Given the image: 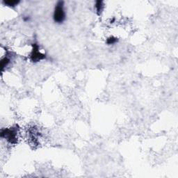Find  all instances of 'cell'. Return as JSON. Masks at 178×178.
<instances>
[{
	"instance_id": "6da1fadb",
	"label": "cell",
	"mask_w": 178,
	"mask_h": 178,
	"mask_svg": "<svg viewBox=\"0 0 178 178\" xmlns=\"http://www.w3.org/2000/svg\"><path fill=\"white\" fill-rule=\"evenodd\" d=\"M53 19L54 21L58 24L63 23L66 20V13H65L63 1H60L57 2L53 13Z\"/></svg>"
},
{
	"instance_id": "7a4b0ae2",
	"label": "cell",
	"mask_w": 178,
	"mask_h": 178,
	"mask_svg": "<svg viewBox=\"0 0 178 178\" xmlns=\"http://www.w3.org/2000/svg\"><path fill=\"white\" fill-rule=\"evenodd\" d=\"M18 129L17 127L1 129V137L7 140L8 142L12 144H15L18 141Z\"/></svg>"
},
{
	"instance_id": "3957f363",
	"label": "cell",
	"mask_w": 178,
	"mask_h": 178,
	"mask_svg": "<svg viewBox=\"0 0 178 178\" xmlns=\"http://www.w3.org/2000/svg\"><path fill=\"white\" fill-rule=\"evenodd\" d=\"M32 51L30 54V58L33 62H38L46 58L44 54H42L39 50V47L37 44H33L32 45Z\"/></svg>"
},
{
	"instance_id": "277c9868",
	"label": "cell",
	"mask_w": 178,
	"mask_h": 178,
	"mask_svg": "<svg viewBox=\"0 0 178 178\" xmlns=\"http://www.w3.org/2000/svg\"><path fill=\"white\" fill-rule=\"evenodd\" d=\"M95 10H96V12H97V15H100L101 13H102V11H103L104 8V1H97L96 2H95Z\"/></svg>"
},
{
	"instance_id": "5b68a950",
	"label": "cell",
	"mask_w": 178,
	"mask_h": 178,
	"mask_svg": "<svg viewBox=\"0 0 178 178\" xmlns=\"http://www.w3.org/2000/svg\"><path fill=\"white\" fill-rule=\"evenodd\" d=\"M10 63V59L8 58L7 56H5L4 58H3L1 61V70H4L5 68H6L8 66V64Z\"/></svg>"
},
{
	"instance_id": "8992f818",
	"label": "cell",
	"mask_w": 178,
	"mask_h": 178,
	"mask_svg": "<svg viewBox=\"0 0 178 178\" xmlns=\"http://www.w3.org/2000/svg\"><path fill=\"white\" fill-rule=\"evenodd\" d=\"M118 41V39L116 37L110 36L107 39V44L108 45H112V44H115L116 43H117Z\"/></svg>"
},
{
	"instance_id": "52a82bcc",
	"label": "cell",
	"mask_w": 178,
	"mask_h": 178,
	"mask_svg": "<svg viewBox=\"0 0 178 178\" xmlns=\"http://www.w3.org/2000/svg\"><path fill=\"white\" fill-rule=\"evenodd\" d=\"M20 1H4V4L6 6H9V7H15V6H18Z\"/></svg>"
}]
</instances>
